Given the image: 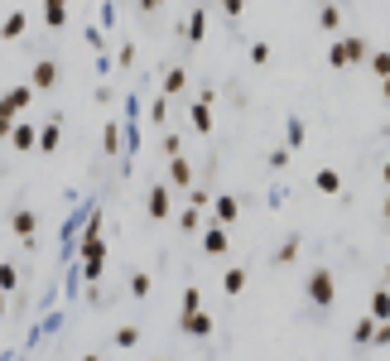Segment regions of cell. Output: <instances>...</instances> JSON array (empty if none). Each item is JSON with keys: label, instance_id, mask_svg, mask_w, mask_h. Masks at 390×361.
I'll use <instances>...</instances> for the list:
<instances>
[{"label": "cell", "instance_id": "cell-27", "mask_svg": "<svg viewBox=\"0 0 390 361\" xmlns=\"http://www.w3.org/2000/svg\"><path fill=\"white\" fill-rule=\"evenodd\" d=\"M15 284H20V270H15V265H10V260H5V265H0V289H5V294H10V289H15Z\"/></svg>", "mask_w": 390, "mask_h": 361}, {"label": "cell", "instance_id": "cell-20", "mask_svg": "<svg viewBox=\"0 0 390 361\" xmlns=\"http://www.w3.org/2000/svg\"><path fill=\"white\" fill-rule=\"evenodd\" d=\"M183 87H188V73H183V68H169L164 73V97H178Z\"/></svg>", "mask_w": 390, "mask_h": 361}, {"label": "cell", "instance_id": "cell-3", "mask_svg": "<svg viewBox=\"0 0 390 361\" xmlns=\"http://www.w3.org/2000/svg\"><path fill=\"white\" fill-rule=\"evenodd\" d=\"M366 58V39H337L333 49H328V63L333 68H352V63H362Z\"/></svg>", "mask_w": 390, "mask_h": 361}, {"label": "cell", "instance_id": "cell-16", "mask_svg": "<svg viewBox=\"0 0 390 361\" xmlns=\"http://www.w3.org/2000/svg\"><path fill=\"white\" fill-rule=\"evenodd\" d=\"M313 183H318V193H342V173L337 169H318Z\"/></svg>", "mask_w": 390, "mask_h": 361}, {"label": "cell", "instance_id": "cell-31", "mask_svg": "<svg viewBox=\"0 0 390 361\" xmlns=\"http://www.w3.org/2000/svg\"><path fill=\"white\" fill-rule=\"evenodd\" d=\"M178 226H183V231H197V226H202V212H197V207H188V212L178 217Z\"/></svg>", "mask_w": 390, "mask_h": 361}, {"label": "cell", "instance_id": "cell-9", "mask_svg": "<svg viewBox=\"0 0 390 361\" xmlns=\"http://www.w3.org/2000/svg\"><path fill=\"white\" fill-rule=\"evenodd\" d=\"M150 217H154V222L169 217V183H154V188H150Z\"/></svg>", "mask_w": 390, "mask_h": 361}, {"label": "cell", "instance_id": "cell-25", "mask_svg": "<svg viewBox=\"0 0 390 361\" xmlns=\"http://www.w3.org/2000/svg\"><path fill=\"white\" fill-rule=\"evenodd\" d=\"M371 313H376V323H386V313H390V294H386V289L371 294Z\"/></svg>", "mask_w": 390, "mask_h": 361}, {"label": "cell", "instance_id": "cell-5", "mask_svg": "<svg viewBox=\"0 0 390 361\" xmlns=\"http://www.w3.org/2000/svg\"><path fill=\"white\" fill-rule=\"evenodd\" d=\"M29 102H34V87H10L5 97H0V111L5 116H20V111H29Z\"/></svg>", "mask_w": 390, "mask_h": 361}, {"label": "cell", "instance_id": "cell-30", "mask_svg": "<svg viewBox=\"0 0 390 361\" xmlns=\"http://www.w3.org/2000/svg\"><path fill=\"white\" fill-rule=\"evenodd\" d=\"M102 149H106V154H116V149H121V126H106V140H102Z\"/></svg>", "mask_w": 390, "mask_h": 361}, {"label": "cell", "instance_id": "cell-21", "mask_svg": "<svg viewBox=\"0 0 390 361\" xmlns=\"http://www.w3.org/2000/svg\"><path fill=\"white\" fill-rule=\"evenodd\" d=\"M318 25L328 29V34H337V29H342V10H337V5H323V10H318Z\"/></svg>", "mask_w": 390, "mask_h": 361}, {"label": "cell", "instance_id": "cell-7", "mask_svg": "<svg viewBox=\"0 0 390 361\" xmlns=\"http://www.w3.org/2000/svg\"><path fill=\"white\" fill-rule=\"evenodd\" d=\"M54 82H58V63H54V58L34 63V78H29V87H34V92H49Z\"/></svg>", "mask_w": 390, "mask_h": 361}, {"label": "cell", "instance_id": "cell-28", "mask_svg": "<svg viewBox=\"0 0 390 361\" xmlns=\"http://www.w3.org/2000/svg\"><path fill=\"white\" fill-rule=\"evenodd\" d=\"M193 308H202V289H183V308L178 313H193Z\"/></svg>", "mask_w": 390, "mask_h": 361}, {"label": "cell", "instance_id": "cell-6", "mask_svg": "<svg viewBox=\"0 0 390 361\" xmlns=\"http://www.w3.org/2000/svg\"><path fill=\"white\" fill-rule=\"evenodd\" d=\"M188 116H193V130H197V135H207V130H212V92H202Z\"/></svg>", "mask_w": 390, "mask_h": 361}, {"label": "cell", "instance_id": "cell-24", "mask_svg": "<svg viewBox=\"0 0 390 361\" xmlns=\"http://www.w3.org/2000/svg\"><path fill=\"white\" fill-rule=\"evenodd\" d=\"M294 255H299V231H294V236H284V241H279V265H289V260H294Z\"/></svg>", "mask_w": 390, "mask_h": 361}, {"label": "cell", "instance_id": "cell-12", "mask_svg": "<svg viewBox=\"0 0 390 361\" xmlns=\"http://www.w3.org/2000/svg\"><path fill=\"white\" fill-rule=\"evenodd\" d=\"M58 145H63V130H58V121H54V126H44V130L34 135V149H44V154H54Z\"/></svg>", "mask_w": 390, "mask_h": 361}, {"label": "cell", "instance_id": "cell-19", "mask_svg": "<svg viewBox=\"0 0 390 361\" xmlns=\"http://www.w3.org/2000/svg\"><path fill=\"white\" fill-rule=\"evenodd\" d=\"M34 135H39V130L25 126V121H20V126H10V145H15V149H34Z\"/></svg>", "mask_w": 390, "mask_h": 361}, {"label": "cell", "instance_id": "cell-29", "mask_svg": "<svg viewBox=\"0 0 390 361\" xmlns=\"http://www.w3.org/2000/svg\"><path fill=\"white\" fill-rule=\"evenodd\" d=\"M140 342V328H116V347H135Z\"/></svg>", "mask_w": 390, "mask_h": 361}, {"label": "cell", "instance_id": "cell-35", "mask_svg": "<svg viewBox=\"0 0 390 361\" xmlns=\"http://www.w3.org/2000/svg\"><path fill=\"white\" fill-rule=\"evenodd\" d=\"M87 236H102V217H87V226H83V241Z\"/></svg>", "mask_w": 390, "mask_h": 361}, {"label": "cell", "instance_id": "cell-38", "mask_svg": "<svg viewBox=\"0 0 390 361\" xmlns=\"http://www.w3.org/2000/svg\"><path fill=\"white\" fill-rule=\"evenodd\" d=\"M10 126H15V116H5V111H0V135H10Z\"/></svg>", "mask_w": 390, "mask_h": 361}, {"label": "cell", "instance_id": "cell-17", "mask_svg": "<svg viewBox=\"0 0 390 361\" xmlns=\"http://www.w3.org/2000/svg\"><path fill=\"white\" fill-rule=\"evenodd\" d=\"M34 226H39V222H34V212H29V207H25V212H15V217H10V231H15L20 241H29V236H34Z\"/></svg>", "mask_w": 390, "mask_h": 361}, {"label": "cell", "instance_id": "cell-34", "mask_svg": "<svg viewBox=\"0 0 390 361\" xmlns=\"http://www.w3.org/2000/svg\"><path fill=\"white\" fill-rule=\"evenodd\" d=\"M371 68H376V78H386V73H390V58L376 54V58H371Z\"/></svg>", "mask_w": 390, "mask_h": 361}, {"label": "cell", "instance_id": "cell-1", "mask_svg": "<svg viewBox=\"0 0 390 361\" xmlns=\"http://www.w3.org/2000/svg\"><path fill=\"white\" fill-rule=\"evenodd\" d=\"M304 294H308V304H313V308H333L337 304V279H333V270H328V265H318V270L308 275Z\"/></svg>", "mask_w": 390, "mask_h": 361}, {"label": "cell", "instance_id": "cell-41", "mask_svg": "<svg viewBox=\"0 0 390 361\" xmlns=\"http://www.w3.org/2000/svg\"><path fill=\"white\" fill-rule=\"evenodd\" d=\"M83 361H102V357H83Z\"/></svg>", "mask_w": 390, "mask_h": 361}, {"label": "cell", "instance_id": "cell-4", "mask_svg": "<svg viewBox=\"0 0 390 361\" xmlns=\"http://www.w3.org/2000/svg\"><path fill=\"white\" fill-rule=\"evenodd\" d=\"M178 333L207 337V333H212V313H202V308H193V313H178Z\"/></svg>", "mask_w": 390, "mask_h": 361}, {"label": "cell", "instance_id": "cell-33", "mask_svg": "<svg viewBox=\"0 0 390 361\" xmlns=\"http://www.w3.org/2000/svg\"><path fill=\"white\" fill-rule=\"evenodd\" d=\"M251 63H255V68L270 63V44H251Z\"/></svg>", "mask_w": 390, "mask_h": 361}, {"label": "cell", "instance_id": "cell-37", "mask_svg": "<svg viewBox=\"0 0 390 361\" xmlns=\"http://www.w3.org/2000/svg\"><path fill=\"white\" fill-rule=\"evenodd\" d=\"M222 10L231 15V20H236V15H241V0H222Z\"/></svg>", "mask_w": 390, "mask_h": 361}, {"label": "cell", "instance_id": "cell-26", "mask_svg": "<svg viewBox=\"0 0 390 361\" xmlns=\"http://www.w3.org/2000/svg\"><path fill=\"white\" fill-rule=\"evenodd\" d=\"M371 337H376V323H371V318H362V323H357V333H352V342H357V347H366Z\"/></svg>", "mask_w": 390, "mask_h": 361}, {"label": "cell", "instance_id": "cell-15", "mask_svg": "<svg viewBox=\"0 0 390 361\" xmlns=\"http://www.w3.org/2000/svg\"><path fill=\"white\" fill-rule=\"evenodd\" d=\"M304 121L299 116H289V126H284V149H304Z\"/></svg>", "mask_w": 390, "mask_h": 361}, {"label": "cell", "instance_id": "cell-14", "mask_svg": "<svg viewBox=\"0 0 390 361\" xmlns=\"http://www.w3.org/2000/svg\"><path fill=\"white\" fill-rule=\"evenodd\" d=\"M183 39H188V44H202V39H207V15H202V10H193V15H188Z\"/></svg>", "mask_w": 390, "mask_h": 361}, {"label": "cell", "instance_id": "cell-11", "mask_svg": "<svg viewBox=\"0 0 390 361\" xmlns=\"http://www.w3.org/2000/svg\"><path fill=\"white\" fill-rule=\"evenodd\" d=\"M202 250H207V255H226V226H207V231H202Z\"/></svg>", "mask_w": 390, "mask_h": 361}, {"label": "cell", "instance_id": "cell-13", "mask_svg": "<svg viewBox=\"0 0 390 361\" xmlns=\"http://www.w3.org/2000/svg\"><path fill=\"white\" fill-rule=\"evenodd\" d=\"M44 20H49V29H63L68 25V0H44Z\"/></svg>", "mask_w": 390, "mask_h": 361}, {"label": "cell", "instance_id": "cell-40", "mask_svg": "<svg viewBox=\"0 0 390 361\" xmlns=\"http://www.w3.org/2000/svg\"><path fill=\"white\" fill-rule=\"evenodd\" d=\"M0 318H5V289H0Z\"/></svg>", "mask_w": 390, "mask_h": 361}, {"label": "cell", "instance_id": "cell-8", "mask_svg": "<svg viewBox=\"0 0 390 361\" xmlns=\"http://www.w3.org/2000/svg\"><path fill=\"white\" fill-rule=\"evenodd\" d=\"M169 183H173V188H188V183H193V169H188L183 154H169Z\"/></svg>", "mask_w": 390, "mask_h": 361}, {"label": "cell", "instance_id": "cell-23", "mask_svg": "<svg viewBox=\"0 0 390 361\" xmlns=\"http://www.w3.org/2000/svg\"><path fill=\"white\" fill-rule=\"evenodd\" d=\"M150 289H154V279L145 275V270H135V275H130V294H135V299H150Z\"/></svg>", "mask_w": 390, "mask_h": 361}, {"label": "cell", "instance_id": "cell-39", "mask_svg": "<svg viewBox=\"0 0 390 361\" xmlns=\"http://www.w3.org/2000/svg\"><path fill=\"white\" fill-rule=\"evenodd\" d=\"M140 10H159V5H164V0H135Z\"/></svg>", "mask_w": 390, "mask_h": 361}, {"label": "cell", "instance_id": "cell-10", "mask_svg": "<svg viewBox=\"0 0 390 361\" xmlns=\"http://www.w3.org/2000/svg\"><path fill=\"white\" fill-rule=\"evenodd\" d=\"M212 212H217V217H212L217 226H231V222H236V212H241V202H236L231 193H222V197H217V207H212Z\"/></svg>", "mask_w": 390, "mask_h": 361}, {"label": "cell", "instance_id": "cell-36", "mask_svg": "<svg viewBox=\"0 0 390 361\" xmlns=\"http://www.w3.org/2000/svg\"><path fill=\"white\" fill-rule=\"evenodd\" d=\"M284 159H289V149L279 145V149H270V169H284Z\"/></svg>", "mask_w": 390, "mask_h": 361}, {"label": "cell", "instance_id": "cell-22", "mask_svg": "<svg viewBox=\"0 0 390 361\" xmlns=\"http://www.w3.org/2000/svg\"><path fill=\"white\" fill-rule=\"evenodd\" d=\"M222 289H226V294H241V289H246V265H236V270H226Z\"/></svg>", "mask_w": 390, "mask_h": 361}, {"label": "cell", "instance_id": "cell-2", "mask_svg": "<svg viewBox=\"0 0 390 361\" xmlns=\"http://www.w3.org/2000/svg\"><path fill=\"white\" fill-rule=\"evenodd\" d=\"M78 255H83V279H97L102 270H106V241H102V236L78 241Z\"/></svg>", "mask_w": 390, "mask_h": 361}, {"label": "cell", "instance_id": "cell-32", "mask_svg": "<svg viewBox=\"0 0 390 361\" xmlns=\"http://www.w3.org/2000/svg\"><path fill=\"white\" fill-rule=\"evenodd\" d=\"M150 121H169V97H154V106H150Z\"/></svg>", "mask_w": 390, "mask_h": 361}, {"label": "cell", "instance_id": "cell-18", "mask_svg": "<svg viewBox=\"0 0 390 361\" xmlns=\"http://www.w3.org/2000/svg\"><path fill=\"white\" fill-rule=\"evenodd\" d=\"M25 10H10V15H5V25H0V39H20V34H25Z\"/></svg>", "mask_w": 390, "mask_h": 361}]
</instances>
